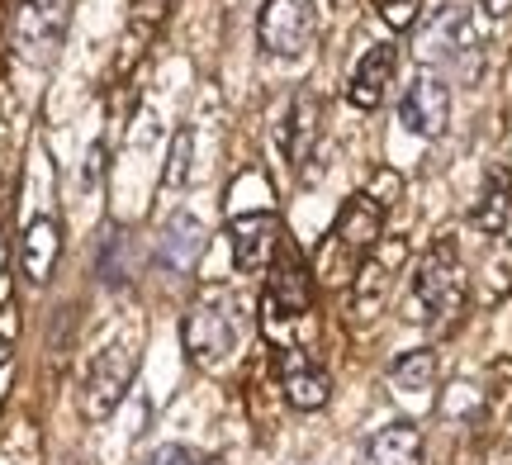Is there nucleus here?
<instances>
[{
	"label": "nucleus",
	"mask_w": 512,
	"mask_h": 465,
	"mask_svg": "<svg viewBox=\"0 0 512 465\" xmlns=\"http://www.w3.org/2000/svg\"><path fill=\"white\" fill-rule=\"evenodd\" d=\"M72 29V0H24L15 15V48L29 62H53Z\"/></svg>",
	"instance_id": "f03ea898"
},
{
	"label": "nucleus",
	"mask_w": 512,
	"mask_h": 465,
	"mask_svg": "<svg viewBox=\"0 0 512 465\" xmlns=\"http://www.w3.org/2000/svg\"><path fill=\"white\" fill-rule=\"evenodd\" d=\"M147 465H195V461H190V451L185 447H157L152 456H147Z\"/></svg>",
	"instance_id": "aec40b11"
},
{
	"label": "nucleus",
	"mask_w": 512,
	"mask_h": 465,
	"mask_svg": "<svg viewBox=\"0 0 512 465\" xmlns=\"http://www.w3.org/2000/svg\"><path fill=\"white\" fill-rule=\"evenodd\" d=\"M133 385V352H128L124 342H114L105 352L95 356V366L86 371V385H81V413L86 418H110L119 409V399L128 394Z\"/></svg>",
	"instance_id": "39448f33"
},
{
	"label": "nucleus",
	"mask_w": 512,
	"mask_h": 465,
	"mask_svg": "<svg viewBox=\"0 0 512 465\" xmlns=\"http://www.w3.org/2000/svg\"><path fill=\"white\" fill-rule=\"evenodd\" d=\"M446 119H451V91H446V81L437 72H418L399 105V124L408 133H418V138H437L446 129Z\"/></svg>",
	"instance_id": "1a4fd4ad"
},
{
	"label": "nucleus",
	"mask_w": 512,
	"mask_h": 465,
	"mask_svg": "<svg viewBox=\"0 0 512 465\" xmlns=\"http://www.w3.org/2000/svg\"><path fill=\"white\" fill-rule=\"evenodd\" d=\"M5 361H10V337L0 333V366H5Z\"/></svg>",
	"instance_id": "5701e85b"
},
{
	"label": "nucleus",
	"mask_w": 512,
	"mask_h": 465,
	"mask_svg": "<svg viewBox=\"0 0 512 465\" xmlns=\"http://www.w3.org/2000/svg\"><path fill=\"white\" fill-rule=\"evenodd\" d=\"M313 119H318V100H313V95H299V105H294V157H304V152H309Z\"/></svg>",
	"instance_id": "6ab92c4d"
},
{
	"label": "nucleus",
	"mask_w": 512,
	"mask_h": 465,
	"mask_svg": "<svg viewBox=\"0 0 512 465\" xmlns=\"http://www.w3.org/2000/svg\"><path fill=\"white\" fill-rule=\"evenodd\" d=\"M508 214H512V171L494 167L484 176V195H479V205H475V224L484 228V233H503Z\"/></svg>",
	"instance_id": "dca6fc26"
},
{
	"label": "nucleus",
	"mask_w": 512,
	"mask_h": 465,
	"mask_svg": "<svg viewBox=\"0 0 512 465\" xmlns=\"http://www.w3.org/2000/svg\"><path fill=\"white\" fill-rule=\"evenodd\" d=\"M484 10H489V15H512V0H484Z\"/></svg>",
	"instance_id": "4be33fe9"
},
{
	"label": "nucleus",
	"mask_w": 512,
	"mask_h": 465,
	"mask_svg": "<svg viewBox=\"0 0 512 465\" xmlns=\"http://www.w3.org/2000/svg\"><path fill=\"white\" fill-rule=\"evenodd\" d=\"M190 152H195V138L190 133H176V143H171V157H166V186H185L190 181Z\"/></svg>",
	"instance_id": "a211bd4d"
},
{
	"label": "nucleus",
	"mask_w": 512,
	"mask_h": 465,
	"mask_svg": "<svg viewBox=\"0 0 512 465\" xmlns=\"http://www.w3.org/2000/svg\"><path fill=\"white\" fill-rule=\"evenodd\" d=\"M280 375H285V399H290V409H323L332 394V380L328 371H318L304 352H285L280 356Z\"/></svg>",
	"instance_id": "9d476101"
},
{
	"label": "nucleus",
	"mask_w": 512,
	"mask_h": 465,
	"mask_svg": "<svg viewBox=\"0 0 512 465\" xmlns=\"http://www.w3.org/2000/svg\"><path fill=\"white\" fill-rule=\"evenodd\" d=\"M432 380H437V356L432 352H408L389 366V385L403 394H422Z\"/></svg>",
	"instance_id": "f3484780"
},
{
	"label": "nucleus",
	"mask_w": 512,
	"mask_h": 465,
	"mask_svg": "<svg viewBox=\"0 0 512 465\" xmlns=\"http://www.w3.org/2000/svg\"><path fill=\"white\" fill-rule=\"evenodd\" d=\"M418 304L432 318H451L460 309V295H465V276H460V261L451 247H432L418 266Z\"/></svg>",
	"instance_id": "6e6552de"
},
{
	"label": "nucleus",
	"mask_w": 512,
	"mask_h": 465,
	"mask_svg": "<svg viewBox=\"0 0 512 465\" xmlns=\"http://www.w3.org/2000/svg\"><path fill=\"white\" fill-rule=\"evenodd\" d=\"M200 252H204V224L195 219V214H176V219L162 228V242H157L162 266L166 271H176V276H185V271L200 261Z\"/></svg>",
	"instance_id": "f8f14e48"
},
{
	"label": "nucleus",
	"mask_w": 512,
	"mask_h": 465,
	"mask_svg": "<svg viewBox=\"0 0 512 465\" xmlns=\"http://www.w3.org/2000/svg\"><path fill=\"white\" fill-rule=\"evenodd\" d=\"M361 465H422V432L413 423H389L366 442Z\"/></svg>",
	"instance_id": "ddd939ff"
},
{
	"label": "nucleus",
	"mask_w": 512,
	"mask_h": 465,
	"mask_svg": "<svg viewBox=\"0 0 512 465\" xmlns=\"http://www.w3.org/2000/svg\"><path fill=\"white\" fill-rule=\"evenodd\" d=\"M162 10H166V0H138V5H133V15H143L147 24H157V19H162Z\"/></svg>",
	"instance_id": "412c9836"
},
{
	"label": "nucleus",
	"mask_w": 512,
	"mask_h": 465,
	"mask_svg": "<svg viewBox=\"0 0 512 465\" xmlns=\"http://www.w3.org/2000/svg\"><path fill=\"white\" fill-rule=\"evenodd\" d=\"M465 48H475V24H470V10L460 5H446L427 29H422V57H456Z\"/></svg>",
	"instance_id": "4468645a"
},
{
	"label": "nucleus",
	"mask_w": 512,
	"mask_h": 465,
	"mask_svg": "<svg viewBox=\"0 0 512 465\" xmlns=\"http://www.w3.org/2000/svg\"><path fill=\"white\" fill-rule=\"evenodd\" d=\"M228 238H233V261L242 271H271L280 247H285V224L275 219L271 209H252V214L233 219Z\"/></svg>",
	"instance_id": "0eeeda50"
},
{
	"label": "nucleus",
	"mask_w": 512,
	"mask_h": 465,
	"mask_svg": "<svg viewBox=\"0 0 512 465\" xmlns=\"http://www.w3.org/2000/svg\"><path fill=\"white\" fill-rule=\"evenodd\" d=\"M337 5H351V0H337Z\"/></svg>",
	"instance_id": "b1692460"
},
{
	"label": "nucleus",
	"mask_w": 512,
	"mask_h": 465,
	"mask_svg": "<svg viewBox=\"0 0 512 465\" xmlns=\"http://www.w3.org/2000/svg\"><path fill=\"white\" fill-rule=\"evenodd\" d=\"M384 233V205L375 195H351L342 214H337V228H332L328 247H323V280L328 285H347L356 280L361 261L375 252V242Z\"/></svg>",
	"instance_id": "f257e3e1"
},
{
	"label": "nucleus",
	"mask_w": 512,
	"mask_h": 465,
	"mask_svg": "<svg viewBox=\"0 0 512 465\" xmlns=\"http://www.w3.org/2000/svg\"><path fill=\"white\" fill-rule=\"evenodd\" d=\"M233 342H238V323H233L228 299L200 295L190 304V314H185V352L195 361H204V366H214V361H223L233 352Z\"/></svg>",
	"instance_id": "20e7f679"
},
{
	"label": "nucleus",
	"mask_w": 512,
	"mask_h": 465,
	"mask_svg": "<svg viewBox=\"0 0 512 465\" xmlns=\"http://www.w3.org/2000/svg\"><path fill=\"white\" fill-rule=\"evenodd\" d=\"M57 252H62V228L53 219H34V224L24 228V242H19V266H24V276L43 285V280L53 276L57 266Z\"/></svg>",
	"instance_id": "2eb2a0df"
},
{
	"label": "nucleus",
	"mask_w": 512,
	"mask_h": 465,
	"mask_svg": "<svg viewBox=\"0 0 512 465\" xmlns=\"http://www.w3.org/2000/svg\"><path fill=\"white\" fill-rule=\"evenodd\" d=\"M309 266L294 247H280V257L271 266V280H266V299H261V318H266V333H271L280 318H299L309 314Z\"/></svg>",
	"instance_id": "423d86ee"
},
{
	"label": "nucleus",
	"mask_w": 512,
	"mask_h": 465,
	"mask_svg": "<svg viewBox=\"0 0 512 465\" xmlns=\"http://www.w3.org/2000/svg\"><path fill=\"white\" fill-rule=\"evenodd\" d=\"M313 29H318L313 0H266L256 19V43L271 57H294L313 43Z\"/></svg>",
	"instance_id": "7ed1b4c3"
},
{
	"label": "nucleus",
	"mask_w": 512,
	"mask_h": 465,
	"mask_svg": "<svg viewBox=\"0 0 512 465\" xmlns=\"http://www.w3.org/2000/svg\"><path fill=\"white\" fill-rule=\"evenodd\" d=\"M394 62H399V53L389 48V43H375L361 62H356V72H351V105L356 110H375L384 100V91H389V81H394Z\"/></svg>",
	"instance_id": "9b49d317"
}]
</instances>
